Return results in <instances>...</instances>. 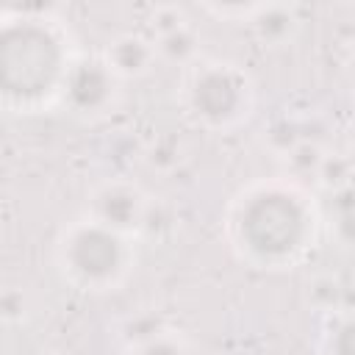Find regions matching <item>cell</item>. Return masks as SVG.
I'll list each match as a JSON object with an SVG mask.
<instances>
[{"mask_svg":"<svg viewBox=\"0 0 355 355\" xmlns=\"http://www.w3.org/2000/svg\"><path fill=\"white\" fill-rule=\"evenodd\" d=\"M319 208L308 189L291 178L255 180L227 205L225 236L236 255L258 269L300 263L319 239Z\"/></svg>","mask_w":355,"mask_h":355,"instance_id":"cell-1","label":"cell"},{"mask_svg":"<svg viewBox=\"0 0 355 355\" xmlns=\"http://www.w3.org/2000/svg\"><path fill=\"white\" fill-rule=\"evenodd\" d=\"M75 61L67 28L47 11H3V103L33 114L61 103L67 72Z\"/></svg>","mask_w":355,"mask_h":355,"instance_id":"cell-2","label":"cell"},{"mask_svg":"<svg viewBox=\"0 0 355 355\" xmlns=\"http://www.w3.org/2000/svg\"><path fill=\"white\" fill-rule=\"evenodd\" d=\"M55 263L64 280L80 291H114L125 283L136 263V239L116 233L83 214L58 233Z\"/></svg>","mask_w":355,"mask_h":355,"instance_id":"cell-3","label":"cell"},{"mask_svg":"<svg viewBox=\"0 0 355 355\" xmlns=\"http://www.w3.org/2000/svg\"><path fill=\"white\" fill-rule=\"evenodd\" d=\"M178 97L194 125L225 133L250 119L255 86L250 72L233 61H197L183 72Z\"/></svg>","mask_w":355,"mask_h":355,"instance_id":"cell-4","label":"cell"},{"mask_svg":"<svg viewBox=\"0 0 355 355\" xmlns=\"http://www.w3.org/2000/svg\"><path fill=\"white\" fill-rule=\"evenodd\" d=\"M119 83V75L103 55H75L64 80L61 105L80 119H100L114 111Z\"/></svg>","mask_w":355,"mask_h":355,"instance_id":"cell-5","label":"cell"},{"mask_svg":"<svg viewBox=\"0 0 355 355\" xmlns=\"http://www.w3.org/2000/svg\"><path fill=\"white\" fill-rule=\"evenodd\" d=\"M147 202L150 197L136 183L125 178H108L89 191L86 216L139 241V227H141Z\"/></svg>","mask_w":355,"mask_h":355,"instance_id":"cell-6","label":"cell"},{"mask_svg":"<svg viewBox=\"0 0 355 355\" xmlns=\"http://www.w3.org/2000/svg\"><path fill=\"white\" fill-rule=\"evenodd\" d=\"M103 58L119 75V80H136V78H144L153 72V67L158 61V50H155L153 36L119 33L116 39L108 42Z\"/></svg>","mask_w":355,"mask_h":355,"instance_id":"cell-7","label":"cell"},{"mask_svg":"<svg viewBox=\"0 0 355 355\" xmlns=\"http://www.w3.org/2000/svg\"><path fill=\"white\" fill-rule=\"evenodd\" d=\"M250 28L255 33V39L261 44H286L297 28H300V19H297V11L291 6H272V3H261L255 8V14L250 17Z\"/></svg>","mask_w":355,"mask_h":355,"instance_id":"cell-8","label":"cell"},{"mask_svg":"<svg viewBox=\"0 0 355 355\" xmlns=\"http://www.w3.org/2000/svg\"><path fill=\"white\" fill-rule=\"evenodd\" d=\"M155 50H158V61H166V64H175V67H194L197 64V55H200V36L197 31L186 22L164 36H155Z\"/></svg>","mask_w":355,"mask_h":355,"instance_id":"cell-9","label":"cell"},{"mask_svg":"<svg viewBox=\"0 0 355 355\" xmlns=\"http://www.w3.org/2000/svg\"><path fill=\"white\" fill-rule=\"evenodd\" d=\"M322 355H355V308L333 313L322 341Z\"/></svg>","mask_w":355,"mask_h":355,"instance_id":"cell-10","label":"cell"},{"mask_svg":"<svg viewBox=\"0 0 355 355\" xmlns=\"http://www.w3.org/2000/svg\"><path fill=\"white\" fill-rule=\"evenodd\" d=\"M324 155H327V153H324L316 141L302 139L300 144H294V147L283 155V161H286V166H288V178H291V180H297V183H302L305 178L316 180V175H319V169H322Z\"/></svg>","mask_w":355,"mask_h":355,"instance_id":"cell-11","label":"cell"},{"mask_svg":"<svg viewBox=\"0 0 355 355\" xmlns=\"http://www.w3.org/2000/svg\"><path fill=\"white\" fill-rule=\"evenodd\" d=\"M175 222H178L175 208L166 205L164 200L150 197L147 211H144V219H141V227H139V241H144V239H150V241L166 239L175 230Z\"/></svg>","mask_w":355,"mask_h":355,"instance_id":"cell-12","label":"cell"},{"mask_svg":"<svg viewBox=\"0 0 355 355\" xmlns=\"http://www.w3.org/2000/svg\"><path fill=\"white\" fill-rule=\"evenodd\" d=\"M352 175H355V164H352L349 155L327 153L324 161H322V169L316 175V183L330 189L333 194H338L344 189H352Z\"/></svg>","mask_w":355,"mask_h":355,"instance_id":"cell-13","label":"cell"},{"mask_svg":"<svg viewBox=\"0 0 355 355\" xmlns=\"http://www.w3.org/2000/svg\"><path fill=\"white\" fill-rule=\"evenodd\" d=\"M308 302L316 311L338 313L344 308V286H341V280L333 277V275H316L308 283Z\"/></svg>","mask_w":355,"mask_h":355,"instance_id":"cell-14","label":"cell"},{"mask_svg":"<svg viewBox=\"0 0 355 355\" xmlns=\"http://www.w3.org/2000/svg\"><path fill=\"white\" fill-rule=\"evenodd\" d=\"M130 355H191L189 344L183 336H178L175 330H161L158 336L136 344L128 349Z\"/></svg>","mask_w":355,"mask_h":355,"instance_id":"cell-15","label":"cell"},{"mask_svg":"<svg viewBox=\"0 0 355 355\" xmlns=\"http://www.w3.org/2000/svg\"><path fill=\"white\" fill-rule=\"evenodd\" d=\"M161 330H166V327L161 324V319H158V316H150V313H144V316L128 319L122 338H125V344H128V349H130V347H136V344H141V341H147V338L158 336Z\"/></svg>","mask_w":355,"mask_h":355,"instance_id":"cell-16","label":"cell"},{"mask_svg":"<svg viewBox=\"0 0 355 355\" xmlns=\"http://www.w3.org/2000/svg\"><path fill=\"white\" fill-rule=\"evenodd\" d=\"M186 22H189V19H186L183 8H178V6H158V8L150 14L153 39H155V36H164V33H169V31H175V28H180V25H186Z\"/></svg>","mask_w":355,"mask_h":355,"instance_id":"cell-17","label":"cell"},{"mask_svg":"<svg viewBox=\"0 0 355 355\" xmlns=\"http://www.w3.org/2000/svg\"><path fill=\"white\" fill-rule=\"evenodd\" d=\"M330 236H333L341 247L355 250V205L341 208V211L330 219Z\"/></svg>","mask_w":355,"mask_h":355,"instance_id":"cell-18","label":"cell"},{"mask_svg":"<svg viewBox=\"0 0 355 355\" xmlns=\"http://www.w3.org/2000/svg\"><path fill=\"white\" fill-rule=\"evenodd\" d=\"M166 147V141L161 139L158 144H153L150 147V155H147V161H150V166H158V169H169V166H175L178 161H180V144L172 139V144H169V150H164Z\"/></svg>","mask_w":355,"mask_h":355,"instance_id":"cell-19","label":"cell"},{"mask_svg":"<svg viewBox=\"0 0 355 355\" xmlns=\"http://www.w3.org/2000/svg\"><path fill=\"white\" fill-rule=\"evenodd\" d=\"M25 311H22V288H6L3 294V319L8 324L14 322H22Z\"/></svg>","mask_w":355,"mask_h":355,"instance_id":"cell-20","label":"cell"},{"mask_svg":"<svg viewBox=\"0 0 355 355\" xmlns=\"http://www.w3.org/2000/svg\"><path fill=\"white\" fill-rule=\"evenodd\" d=\"M349 69L355 72V42H352V47H349Z\"/></svg>","mask_w":355,"mask_h":355,"instance_id":"cell-21","label":"cell"},{"mask_svg":"<svg viewBox=\"0 0 355 355\" xmlns=\"http://www.w3.org/2000/svg\"><path fill=\"white\" fill-rule=\"evenodd\" d=\"M349 141H352V150H355V116H352V125H349Z\"/></svg>","mask_w":355,"mask_h":355,"instance_id":"cell-22","label":"cell"}]
</instances>
